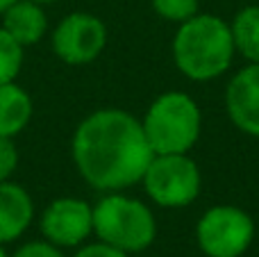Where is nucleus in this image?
I'll return each mask as SVG.
<instances>
[{"mask_svg": "<svg viewBox=\"0 0 259 257\" xmlns=\"http://www.w3.org/2000/svg\"><path fill=\"white\" fill-rule=\"evenodd\" d=\"M80 176L100 191H118L143 178L155 157L143 125L123 109H98L77 125L71 144Z\"/></svg>", "mask_w": 259, "mask_h": 257, "instance_id": "nucleus-1", "label": "nucleus"}, {"mask_svg": "<svg viewBox=\"0 0 259 257\" xmlns=\"http://www.w3.org/2000/svg\"><path fill=\"white\" fill-rule=\"evenodd\" d=\"M230 30H232L234 50H239L250 62H259V7L257 5L241 9Z\"/></svg>", "mask_w": 259, "mask_h": 257, "instance_id": "nucleus-13", "label": "nucleus"}, {"mask_svg": "<svg viewBox=\"0 0 259 257\" xmlns=\"http://www.w3.org/2000/svg\"><path fill=\"white\" fill-rule=\"evenodd\" d=\"M107 44V27L98 16L73 12L57 23L53 32V50L64 64H91Z\"/></svg>", "mask_w": 259, "mask_h": 257, "instance_id": "nucleus-7", "label": "nucleus"}, {"mask_svg": "<svg viewBox=\"0 0 259 257\" xmlns=\"http://www.w3.org/2000/svg\"><path fill=\"white\" fill-rule=\"evenodd\" d=\"M41 235L59 248H75L94 232V207L80 198H55L41 214Z\"/></svg>", "mask_w": 259, "mask_h": 257, "instance_id": "nucleus-8", "label": "nucleus"}, {"mask_svg": "<svg viewBox=\"0 0 259 257\" xmlns=\"http://www.w3.org/2000/svg\"><path fill=\"white\" fill-rule=\"evenodd\" d=\"M196 237L207 257H241L255 237V223L243 209L219 205L202 214Z\"/></svg>", "mask_w": 259, "mask_h": 257, "instance_id": "nucleus-6", "label": "nucleus"}, {"mask_svg": "<svg viewBox=\"0 0 259 257\" xmlns=\"http://www.w3.org/2000/svg\"><path fill=\"white\" fill-rule=\"evenodd\" d=\"M34 219V203L25 187L12 180L0 182V244H12L25 235Z\"/></svg>", "mask_w": 259, "mask_h": 257, "instance_id": "nucleus-10", "label": "nucleus"}, {"mask_svg": "<svg viewBox=\"0 0 259 257\" xmlns=\"http://www.w3.org/2000/svg\"><path fill=\"white\" fill-rule=\"evenodd\" d=\"M141 125L155 155H182L198 141L200 109L187 94L168 91L150 105Z\"/></svg>", "mask_w": 259, "mask_h": 257, "instance_id": "nucleus-3", "label": "nucleus"}, {"mask_svg": "<svg viewBox=\"0 0 259 257\" xmlns=\"http://www.w3.org/2000/svg\"><path fill=\"white\" fill-rule=\"evenodd\" d=\"M16 0H0V16H3V12L9 7V5H14Z\"/></svg>", "mask_w": 259, "mask_h": 257, "instance_id": "nucleus-19", "label": "nucleus"}, {"mask_svg": "<svg viewBox=\"0 0 259 257\" xmlns=\"http://www.w3.org/2000/svg\"><path fill=\"white\" fill-rule=\"evenodd\" d=\"M225 105L239 130L259 137V62H252L230 80Z\"/></svg>", "mask_w": 259, "mask_h": 257, "instance_id": "nucleus-9", "label": "nucleus"}, {"mask_svg": "<svg viewBox=\"0 0 259 257\" xmlns=\"http://www.w3.org/2000/svg\"><path fill=\"white\" fill-rule=\"evenodd\" d=\"M3 27L18 46L39 44L48 32V18H46L44 5L34 0H16L3 12Z\"/></svg>", "mask_w": 259, "mask_h": 257, "instance_id": "nucleus-11", "label": "nucleus"}, {"mask_svg": "<svg viewBox=\"0 0 259 257\" xmlns=\"http://www.w3.org/2000/svg\"><path fill=\"white\" fill-rule=\"evenodd\" d=\"M146 194L161 207H184L200 194V171L182 155H155L143 173Z\"/></svg>", "mask_w": 259, "mask_h": 257, "instance_id": "nucleus-5", "label": "nucleus"}, {"mask_svg": "<svg viewBox=\"0 0 259 257\" xmlns=\"http://www.w3.org/2000/svg\"><path fill=\"white\" fill-rule=\"evenodd\" d=\"M23 46H18L7 32L0 27V84L16 82L23 68Z\"/></svg>", "mask_w": 259, "mask_h": 257, "instance_id": "nucleus-14", "label": "nucleus"}, {"mask_svg": "<svg viewBox=\"0 0 259 257\" xmlns=\"http://www.w3.org/2000/svg\"><path fill=\"white\" fill-rule=\"evenodd\" d=\"M73 257H127V253H123V250L105 244V241H98V244L82 246V248L77 250Z\"/></svg>", "mask_w": 259, "mask_h": 257, "instance_id": "nucleus-18", "label": "nucleus"}, {"mask_svg": "<svg viewBox=\"0 0 259 257\" xmlns=\"http://www.w3.org/2000/svg\"><path fill=\"white\" fill-rule=\"evenodd\" d=\"M178 68L191 80H214L230 66L234 39L230 25L219 16L202 14L182 21L173 41Z\"/></svg>", "mask_w": 259, "mask_h": 257, "instance_id": "nucleus-2", "label": "nucleus"}, {"mask_svg": "<svg viewBox=\"0 0 259 257\" xmlns=\"http://www.w3.org/2000/svg\"><path fill=\"white\" fill-rule=\"evenodd\" d=\"M152 7L159 16L168 21H187L196 16L198 0H152Z\"/></svg>", "mask_w": 259, "mask_h": 257, "instance_id": "nucleus-15", "label": "nucleus"}, {"mask_svg": "<svg viewBox=\"0 0 259 257\" xmlns=\"http://www.w3.org/2000/svg\"><path fill=\"white\" fill-rule=\"evenodd\" d=\"M16 166H18V150L14 146V139L0 137V182L12 180Z\"/></svg>", "mask_w": 259, "mask_h": 257, "instance_id": "nucleus-16", "label": "nucleus"}, {"mask_svg": "<svg viewBox=\"0 0 259 257\" xmlns=\"http://www.w3.org/2000/svg\"><path fill=\"white\" fill-rule=\"evenodd\" d=\"M34 112L32 98L21 84H0V137L14 139L27 127Z\"/></svg>", "mask_w": 259, "mask_h": 257, "instance_id": "nucleus-12", "label": "nucleus"}, {"mask_svg": "<svg viewBox=\"0 0 259 257\" xmlns=\"http://www.w3.org/2000/svg\"><path fill=\"white\" fill-rule=\"evenodd\" d=\"M94 232L100 241L123 253H139L155 241L157 226L141 200L109 194L94 207Z\"/></svg>", "mask_w": 259, "mask_h": 257, "instance_id": "nucleus-4", "label": "nucleus"}, {"mask_svg": "<svg viewBox=\"0 0 259 257\" xmlns=\"http://www.w3.org/2000/svg\"><path fill=\"white\" fill-rule=\"evenodd\" d=\"M0 257H9V255H7V250H5V246H3V244H0Z\"/></svg>", "mask_w": 259, "mask_h": 257, "instance_id": "nucleus-20", "label": "nucleus"}, {"mask_svg": "<svg viewBox=\"0 0 259 257\" xmlns=\"http://www.w3.org/2000/svg\"><path fill=\"white\" fill-rule=\"evenodd\" d=\"M34 3H39V5H48V3H53V0H34Z\"/></svg>", "mask_w": 259, "mask_h": 257, "instance_id": "nucleus-21", "label": "nucleus"}, {"mask_svg": "<svg viewBox=\"0 0 259 257\" xmlns=\"http://www.w3.org/2000/svg\"><path fill=\"white\" fill-rule=\"evenodd\" d=\"M12 257H66V255L62 253L59 246L50 244L48 239H36V241H27V244L18 246Z\"/></svg>", "mask_w": 259, "mask_h": 257, "instance_id": "nucleus-17", "label": "nucleus"}]
</instances>
